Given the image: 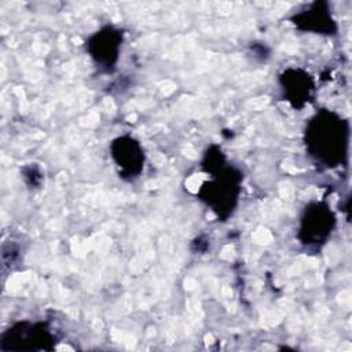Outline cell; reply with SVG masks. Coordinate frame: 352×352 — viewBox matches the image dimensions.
<instances>
[{
	"label": "cell",
	"mask_w": 352,
	"mask_h": 352,
	"mask_svg": "<svg viewBox=\"0 0 352 352\" xmlns=\"http://www.w3.org/2000/svg\"><path fill=\"white\" fill-rule=\"evenodd\" d=\"M111 150L116 162L124 173L128 176H135L142 170L144 155L140 146L133 139L120 138L113 142Z\"/></svg>",
	"instance_id": "1"
},
{
	"label": "cell",
	"mask_w": 352,
	"mask_h": 352,
	"mask_svg": "<svg viewBox=\"0 0 352 352\" xmlns=\"http://www.w3.org/2000/svg\"><path fill=\"white\" fill-rule=\"evenodd\" d=\"M318 220L319 221H312L307 214L304 216L301 232H305L307 236L302 238V243L305 245L323 243L322 241H324V238L329 235V230L331 231V227L334 224V217L331 212L327 210L326 206H323Z\"/></svg>",
	"instance_id": "2"
},
{
	"label": "cell",
	"mask_w": 352,
	"mask_h": 352,
	"mask_svg": "<svg viewBox=\"0 0 352 352\" xmlns=\"http://www.w3.org/2000/svg\"><path fill=\"white\" fill-rule=\"evenodd\" d=\"M293 74H294V70H292ZM294 77V76H293ZM283 87H285V92H287L289 95V100L293 102L294 106H301L307 99V96H309V89H311V80H309V76L307 74H302L301 76V72L298 70V78L296 82V77L292 78L287 72H285V76H283Z\"/></svg>",
	"instance_id": "3"
}]
</instances>
